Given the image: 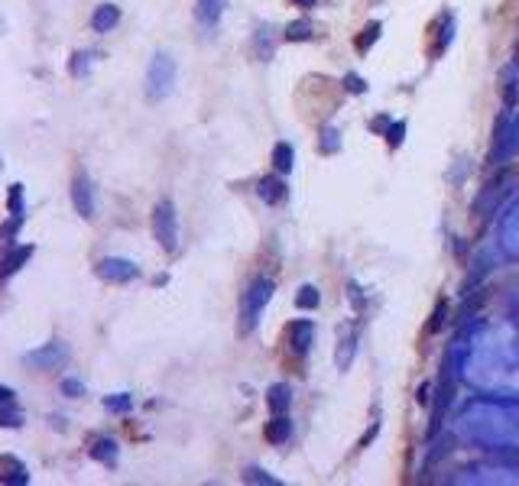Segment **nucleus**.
<instances>
[{
    "mask_svg": "<svg viewBox=\"0 0 519 486\" xmlns=\"http://www.w3.org/2000/svg\"><path fill=\"white\" fill-rule=\"evenodd\" d=\"M273 292H276V286H273L270 276H256L253 282L247 286V292L240 295V315H237V334H253L256 324H260V315H263V308L270 305Z\"/></svg>",
    "mask_w": 519,
    "mask_h": 486,
    "instance_id": "1",
    "label": "nucleus"
},
{
    "mask_svg": "<svg viewBox=\"0 0 519 486\" xmlns=\"http://www.w3.org/2000/svg\"><path fill=\"white\" fill-rule=\"evenodd\" d=\"M153 237L166 253H176L179 250V214L176 205L169 198H162L160 205L153 207Z\"/></svg>",
    "mask_w": 519,
    "mask_h": 486,
    "instance_id": "2",
    "label": "nucleus"
},
{
    "mask_svg": "<svg viewBox=\"0 0 519 486\" xmlns=\"http://www.w3.org/2000/svg\"><path fill=\"white\" fill-rule=\"evenodd\" d=\"M172 85H176V62L166 52H156L150 62V72H146V95L153 101H160L172 91Z\"/></svg>",
    "mask_w": 519,
    "mask_h": 486,
    "instance_id": "3",
    "label": "nucleus"
},
{
    "mask_svg": "<svg viewBox=\"0 0 519 486\" xmlns=\"http://www.w3.org/2000/svg\"><path fill=\"white\" fill-rule=\"evenodd\" d=\"M506 185H510V178L506 176H496V178H490L484 188L477 192V198H474V214L477 217H490L500 207V201H503V195H506Z\"/></svg>",
    "mask_w": 519,
    "mask_h": 486,
    "instance_id": "4",
    "label": "nucleus"
},
{
    "mask_svg": "<svg viewBox=\"0 0 519 486\" xmlns=\"http://www.w3.org/2000/svg\"><path fill=\"white\" fill-rule=\"evenodd\" d=\"M97 276L107 282H133L136 276H140V266L130 263V260H120V256H107V260H101L97 263Z\"/></svg>",
    "mask_w": 519,
    "mask_h": 486,
    "instance_id": "5",
    "label": "nucleus"
},
{
    "mask_svg": "<svg viewBox=\"0 0 519 486\" xmlns=\"http://www.w3.org/2000/svg\"><path fill=\"white\" fill-rule=\"evenodd\" d=\"M72 205L85 221L95 217V185H91V178L85 176V172H78V176L72 178Z\"/></svg>",
    "mask_w": 519,
    "mask_h": 486,
    "instance_id": "6",
    "label": "nucleus"
},
{
    "mask_svg": "<svg viewBox=\"0 0 519 486\" xmlns=\"http://www.w3.org/2000/svg\"><path fill=\"white\" fill-rule=\"evenodd\" d=\"M431 32H435V42H431L429 56L441 59L448 52V46H451V40H455V20H451V13H439V16H435V20H431Z\"/></svg>",
    "mask_w": 519,
    "mask_h": 486,
    "instance_id": "7",
    "label": "nucleus"
},
{
    "mask_svg": "<svg viewBox=\"0 0 519 486\" xmlns=\"http://www.w3.org/2000/svg\"><path fill=\"white\" fill-rule=\"evenodd\" d=\"M286 337H289L292 353H296V357H305L309 347H311V337H315V324L305 321V318H299V321H292V324L286 327Z\"/></svg>",
    "mask_w": 519,
    "mask_h": 486,
    "instance_id": "8",
    "label": "nucleus"
},
{
    "mask_svg": "<svg viewBox=\"0 0 519 486\" xmlns=\"http://www.w3.org/2000/svg\"><path fill=\"white\" fill-rule=\"evenodd\" d=\"M256 195H260L266 205H282V201L289 198V188L280 176H266L256 182Z\"/></svg>",
    "mask_w": 519,
    "mask_h": 486,
    "instance_id": "9",
    "label": "nucleus"
},
{
    "mask_svg": "<svg viewBox=\"0 0 519 486\" xmlns=\"http://www.w3.org/2000/svg\"><path fill=\"white\" fill-rule=\"evenodd\" d=\"M354 351H357V327H347L338 334V351H335V367L347 370L354 360Z\"/></svg>",
    "mask_w": 519,
    "mask_h": 486,
    "instance_id": "10",
    "label": "nucleus"
},
{
    "mask_svg": "<svg viewBox=\"0 0 519 486\" xmlns=\"http://www.w3.org/2000/svg\"><path fill=\"white\" fill-rule=\"evenodd\" d=\"M65 347L62 344H46L42 351H32V353H26V363H32V367H42V370H49V367H56V363H65Z\"/></svg>",
    "mask_w": 519,
    "mask_h": 486,
    "instance_id": "11",
    "label": "nucleus"
},
{
    "mask_svg": "<svg viewBox=\"0 0 519 486\" xmlns=\"http://www.w3.org/2000/svg\"><path fill=\"white\" fill-rule=\"evenodd\" d=\"M263 435L270 444H286V441L292 438V422H289L286 415H273L270 422H266Z\"/></svg>",
    "mask_w": 519,
    "mask_h": 486,
    "instance_id": "12",
    "label": "nucleus"
},
{
    "mask_svg": "<svg viewBox=\"0 0 519 486\" xmlns=\"http://www.w3.org/2000/svg\"><path fill=\"white\" fill-rule=\"evenodd\" d=\"M117 23H120V7H114V4H101L95 10V16H91V30L95 32H111Z\"/></svg>",
    "mask_w": 519,
    "mask_h": 486,
    "instance_id": "13",
    "label": "nucleus"
},
{
    "mask_svg": "<svg viewBox=\"0 0 519 486\" xmlns=\"http://www.w3.org/2000/svg\"><path fill=\"white\" fill-rule=\"evenodd\" d=\"M266 406L273 408V415H286V408L292 406V392L286 383H273L266 389Z\"/></svg>",
    "mask_w": 519,
    "mask_h": 486,
    "instance_id": "14",
    "label": "nucleus"
},
{
    "mask_svg": "<svg viewBox=\"0 0 519 486\" xmlns=\"http://www.w3.org/2000/svg\"><path fill=\"white\" fill-rule=\"evenodd\" d=\"M292 166H296V150H292V143L273 146V169H276L280 176H286V172H292Z\"/></svg>",
    "mask_w": 519,
    "mask_h": 486,
    "instance_id": "15",
    "label": "nucleus"
},
{
    "mask_svg": "<svg viewBox=\"0 0 519 486\" xmlns=\"http://www.w3.org/2000/svg\"><path fill=\"white\" fill-rule=\"evenodd\" d=\"M224 4H227V0H198V10H195L198 23L201 26H215L217 20H221V13H224Z\"/></svg>",
    "mask_w": 519,
    "mask_h": 486,
    "instance_id": "16",
    "label": "nucleus"
},
{
    "mask_svg": "<svg viewBox=\"0 0 519 486\" xmlns=\"http://www.w3.org/2000/svg\"><path fill=\"white\" fill-rule=\"evenodd\" d=\"M32 256V247H16V250H10L7 256H4V263H0V279H7V276H13L20 266L26 263Z\"/></svg>",
    "mask_w": 519,
    "mask_h": 486,
    "instance_id": "17",
    "label": "nucleus"
},
{
    "mask_svg": "<svg viewBox=\"0 0 519 486\" xmlns=\"http://www.w3.org/2000/svg\"><path fill=\"white\" fill-rule=\"evenodd\" d=\"M0 480H4V483H30V473H26V467L20 461L4 457V461H0Z\"/></svg>",
    "mask_w": 519,
    "mask_h": 486,
    "instance_id": "18",
    "label": "nucleus"
},
{
    "mask_svg": "<svg viewBox=\"0 0 519 486\" xmlns=\"http://www.w3.org/2000/svg\"><path fill=\"white\" fill-rule=\"evenodd\" d=\"M315 23L311 20H296V23H289L286 26V32H282V40L286 42H309V40H315Z\"/></svg>",
    "mask_w": 519,
    "mask_h": 486,
    "instance_id": "19",
    "label": "nucleus"
},
{
    "mask_svg": "<svg viewBox=\"0 0 519 486\" xmlns=\"http://www.w3.org/2000/svg\"><path fill=\"white\" fill-rule=\"evenodd\" d=\"M503 101H506V107H516V101H519V68L516 65H510L503 72Z\"/></svg>",
    "mask_w": 519,
    "mask_h": 486,
    "instance_id": "20",
    "label": "nucleus"
},
{
    "mask_svg": "<svg viewBox=\"0 0 519 486\" xmlns=\"http://www.w3.org/2000/svg\"><path fill=\"white\" fill-rule=\"evenodd\" d=\"M380 30H383V23H380V20H370V23L360 30V36L354 40V49H357L360 56H364V52H367V49L374 46L376 40H380Z\"/></svg>",
    "mask_w": 519,
    "mask_h": 486,
    "instance_id": "21",
    "label": "nucleus"
},
{
    "mask_svg": "<svg viewBox=\"0 0 519 486\" xmlns=\"http://www.w3.org/2000/svg\"><path fill=\"white\" fill-rule=\"evenodd\" d=\"M91 457H95V461H101V463H107V467H114V463H117V441H111V438L95 441V447H91Z\"/></svg>",
    "mask_w": 519,
    "mask_h": 486,
    "instance_id": "22",
    "label": "nucleus"
},
{
    "mask_svg": "<svg viewBox=\"0 0 519 486\" xmlns=\"http://www.w3.org/2000/svg\"><path fill=\"white\" fill-rule=\"evenodd\" d=\"M448 311H451L448 298H439V302H435V311H431V318H429V324H425V331H429V334H439L441 327H445Z\"/></svg>",
    "mask_w": 519,
    "mask_h": 486,
    "instance_id": "23",
    "label": "nucleus"
},
{
    "mask_svg": "<svg viewBox=\"0 0 519 486\" xmlns=\"http://www.w3.org/2000/svg\"><path fill=\"white\" fill-rule=\"evenodd\" d=\"M296 305L302 311H315L321 305V292L315 286H302V288H299V295H296Z\"/></svg>",
    "mask_w": 519,
    "mask_h": 486,
    "instance_id": "24",
    "label": "nucleus"
},
{
    "mask_svg": "<svg viewBox=\"0 0 519 486\" xmlns=\"http://www.w3.org/2000/svg\"><path fill=\"white\" fill-rule=\"evenodd\" d=\"M383 136H386V146H390V150L402 146V140H406V120H393Z\"/></svg>",
    "mask_w": 519,
    "mask_h": 486,
    "instance_id": "25",
    "label": "nucleus"
},
{
    "mask_svg": "<svg viewBox=\"0 0 519 486\" xmlns=\"http://www.w3.org/2000/svg\"><path fill=\"white\" fill-rule=\"evenodd\" d=\"M244 480L247 483H263V486H280V480L270 477L266 470H260V467H247V473H244Z\"/></svg>",
    "mask_w": 519,
    "mask_h": 486,
    "instance_id": "26",
    "label": "nucleus"
},
{
    "mask_svg": "<svg viewBox=\"0 0 519 486\" xmlns=\"http://www.w3.org/2000/svg\"><path fill=\"white\" fill-rule=\"evenodd\" d=\"M341 85H344V91H347V95H364V91H367V81L360 78L357 72H347Z\"/></svg>",
    "mask_w": 519,
    "mask_h": 486,
    "instance_id": "27",
    "label": "nucleus"
},
{
    "mask_svg": "<svg viewBox=\"0 0 519 486\" xmlns=\"http://www.w3.org/2000/svg\"><path fill=\"white\" fill-rule=\"evenodd\" d=\"M91 59H95V52H75L72 65H68V72H72V75H85V72H88V65H91Z\"/></svg>",
    "mask_w": 519,
    "mask_h": 486,
    "instance_id": "28",
    "label": "nucleus"
},
{
    "mask_svg": "<svg viewBox=\"0 0 519 486\" xmlns=\"http://www.w3.org/2000/svg\"><path fill=\"white\" fill-rule=\"evenodd\" d=\"M104 406L111 408V412H130L133 399H130L127 392H120V396H107V399H104Z\"/></svg>",
    "mask_w": 519,
    "mask_h": 486,
    "instance_id": "29",
    "label": "nucleus"
},
{
    "mask_svg": "<svg viewBox=\"0 0 519 486\" xmlns=\"http://www.w3.org/2000/svg\"><path fill=\"white\" fill-rule=\"evenodd\" d=\"M347 298H351L354 311H357V315H364V308H367V298H364V292H360V286L354 279L347 282Z\"/></svg>",
    "mask_w": 519,
    "mask_h": 486,
    "instance_id": "30",
    "label": "nucleus"
},
{
    "mask_svg": "<svg viewBox=\"0 0 519 486\" xmlns=\"http://www.w3.org/2000/svg\"><path fill=\"white\" fill-rule=\"evenodd\" d=\"M10 214L23 217V185H13V188H10Z\"/></svg>",
    "mask_w": 519,
    "mask_h": 486,
    "instance_id": "31",
    "label": "nucleus"
},
{
    "mask_svg": "<svg viewBox=\"0 0 519 486\" xmlns=\"http://www.w3.org/2000/svg\"><path fill=\"white\" fill-rule=\"evenodd\" d=\"M338 150V130L328 127L325 133H321V152H335Z\"/></svg>",
    "mask_w": 519,
    "mask_h": 486,
    "instance_id": "32",
    "label": "nucleus"
},
{
    "mask_svg": "<svg viewBox=\"0 0 519 486\" xmlns=\"http://www.w3.org/2000/svg\"><path fill=\"white\" fill-rule=\"evenodd\" d=\"M62 392H65L68 399H78L81 392H85V386H81L78 379H65V383H62Z\"/></svg>",
    "mask_w": 519,
    "mask_h": 486,
    "instance_id": "33",
    "label": "nucleus"
},
{
    "mask_svg": "<svg viewBox=\"0 0 519 486\" xmlns=\"http://www.w3.org/2000/svg\"><path fill=\"white\" fill-rule=\"evenodd\" d=\"M415 402H419V406H431V383L419 386V392H415Z\"/></svg>",
    "mask_w": 519,
    "mask_h": 486,
    "instance_id": "34",
    "label": "nucleus"
},
{
    "mask_svg": "<svg viewBox=\"0 0 519 486\" xmlns=\"http://www.w3.org/2000/svg\"><path fill=\"white\" fill-rule=\"evenodd\" d=\"M0 425H4V428H16V425H20V415H16L13 408H7V412H0Z\"/></svg>",
    "mask_w": 519,
    "mask_h": 486,
    "instance_id": "35",
    "label": "nucleus"
},
{
    "mask_svg": "<svg viewBox=\"0 0 519 486\" xmlns=\"http://www.w3.org/2000/svg\"><path fill=\"white\" fill-rule=\"evenodd\" d=\"M376 431H380V422H374V425H370V428H367V435H364V438L357 441V451H364V447H367L370 441L376 438Z\"/></svg>",
    "mask_w": 519,
    "mask_h": 486,
    "instance_id": "36",
    "label": "nucleus"
},
{
    "mask_svg": "<svg viewBox=\"0 0 519 486\" xmlns=\"http://www.w3.org/2000/svg\"><path fill=\"white\" fill-rule=\"evenodd\" d=\"M390 123H393V120L380 114V117H374V120H370V130H374V133H386V127H390Z\"/></svg>",
    "mask_w": 519,
    "mask_h": 486,
    "instance_id": "37",
    "label": "nucleus"
},
{
    "mask_svg": "<svg viewBox=\"0 0 519 486\" xmlns=\"http://www.w3.org/2000/svg\"><path fill=\"white\" fill-rule=\"evenodd\" d=\"M10 402H13V389L0 386V406H10Z\"/></svg>",
    "mask_w": 519,
    "mask_h": 486,
    "instance_id": "38",
    "label": "nucleus"
},
{
    "mask_svg": "<svg viewBox=\"0 0 519 486\" xmlns=\"http://www.w3.org/2000/svg\"><path fill=\"white\" fill-rule=\"evenodd\" d=\"M289 4H292V7H302V10H311L318 0H289Z\"/></svg>",
    "mask_w": 519,
    "mask_h": 486,
    "instance_id": "39",
    "label": "nucleus"
},
{
    "mask_svg": "<svg viewBox=\"0 0 519 486\" xmlns=\"http://www.w3.org/2000/svg\"><path fill=\"white\" fill-rule=\"evenodd\" d=\"M513 65H516V68H519V46H516V62H513Z\"/></svg>",
    "mask_w": 519,
    "mask_h": 486,
    "instance_id": "40",
    "label": "nucleus"
}]
</instances>
